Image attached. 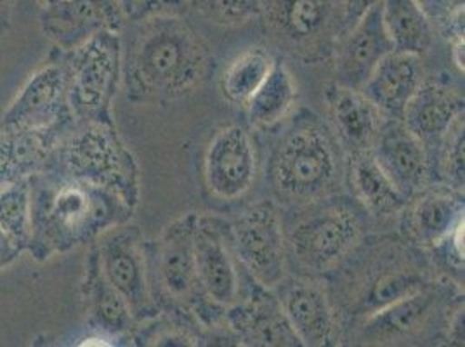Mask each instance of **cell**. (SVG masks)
<instances>
[{
  "label": "cell",
  "instance_id": "32",
  "mask_svg": "<svg viewBox=\"0 0 465 347\" xmlns=\"http://www.w3.org/2000/svg\"><path fill=\"white\" fill-rule=\"evenodd\" d=\"M196 16L223 28H238L261 18L262 0H190Z\"/></svg>",
  "mask_w": 465,
  "mask_h": 347
},
{
  "label": "cell",
  "instance_id": "14",
  "mask_svg": "<svg viewBox=\"0 0 465 347\" xmlns=\"http://www.w3.org/2000/svg\"><path fill=\"white\" fill-rule=\"evenodd\" d=\"M72 124H75V115L68 103L64 68L49 53L47 63L26 80L20 94L0 116V134Z\"/></svg>",
  "mask_w": 465,
  "mask_h": 347
},
{
  "label": "cell",
  "instance_id": "9",
  "mask_svg": "<svg viewBox=\"0 0 465 347\" xmlns=\"http://www.w3.org/2000/svg\"><path fill=\"white\" fill-rule=\"evenodd\" d=\"M259 20L276 47L304 63L331 58L348 30L342 0H262Z\"/></svg>",
  "mask_w": 465,
  "mask_h": 347
},
{
  "label": "cell",
  "instance_id": "29",
  "mask_svg": "<svg viewBox=\"0 0 465 347\" xmlns=\"http://www.w3.org/2000/svg\"><path fill=\"white\" fill-rule=\"evenodd\" d=\"M382 21L394 51L424 56L432 47L434 28L415 0H381Z\"/></svg>",
  "mask_w": 465,
  "mask_h": 347
},
{
  "label": "cell",
  "instance_id": "19",
  "mask_svg": "<svg viewBox=\"0 0 465 347\" xmlns=\"http://www.w3.org/2000/svg\"><path fill=\"white\" fill-rule=\"evenodd\" d=\"M224 325L240 344L249 346H302L292 330L272 289L249 276V292L224 312Z\"/></svg>",
  "mask_w": 465,
  "mask_h": 347
},
{
  "label": "cell",
  "instance_id": "37",
  "mask_svg": "<svg viewBox=\"0 0 465 347\" xmlns=\"http://www.w3.org/2000/svg\"><path fill=\"white\" fill-rule=\"evenodd\" d=\"M23 249L16 242H13L4 230L0 228V273L13 266L20 259Z\"/></svg>",
  "mask_w": 465,
  "mask_h": 347
},
{
  "label": "cell",
  "instance_id": "25",
  "mask_svg": "<svg viewBox=\"0 0 465 347\" xmlns=\"http://www.w3.org/2000/svg\"><path fill=\"white\" fill-rule=\"evenodd\" d=\"M462 115L464 96L457 89L424 80L408 101L401 122L429 148L438 146Z\"/></svg>",
  "mask_w": 465,
  "mask_h": 347
},
{
  "label": "cell",
  "instance_id": "11",
  "mask_svg": "<svg viewBox=\"0 0 465 347\" xmlns=\"http://www.w3.org/2000/svg\"><path fill=\"white\" fill-rule=\"evenodd\" d=\"M232 249L247 274L274 289L289 273L283 211L276 200H261L230 223Z\"/></svg>",
  "mask_w": 465,
  "mask_h": 347
},
{
  "label": "cell",
  "instance_id": "24",
  "mask_svg": "<svg viewBox=\"0 0 465 347\" xmlns=\"http://www.w3.org/2000/svg\"><path fill=\"white\" fill-rule=\"evenodd\" d=\"M424 80L422 56L391 51L381 59L361 93L388 118L401 120L408 101Z\"/></svg>",
  "mask_w": 465,
  "mask_h": 347
},
{
  "label": "cell",
  "instance_id": "18",
  "mask_svg": "<svg viewBox=\"0 0 465 347\" xmlns=\"http://www.w3.org/2000/svg\"><path fill=\"white\" fill-rule=\"evenodd\" d=\"M394 51L389 39L381 2L349 26L333 51L335 84L361 91L381 59Z\"/></svg>",
  "mask_w": 465,
  "mask_h": 347
},
{
  "label": "cell",
  "instance_id": "15",
  "mask_svg": "<svg viewBox=\"0 0 465 347\" xmlns=\"http://www.w3.org/2000/svg\"><path fill=\"white\" fill-rule=\"evenodd\" d=\"M259 169L257 144L249 127L232 124L209 141L203 154V183L215 200L234 202L252 190Z\"/></svg>",
  "mask_w": 465,
  "mask_h": 347
},
{
  "label": "cell",
  "instance_id": "20",
  "mask_svg": "<svg viewBox=\"0 0 465 347\" xmlns=\"http://www.w3.org/2000/svg\"><path fill=\"white\" fill-rule=\"evenodd\" d=\"M379 167L408 200L430 186V162L426 144L398 118H388L373 148Z\"/></svg>",
  "mask_w": 465,
  "mask_h": 347
},
{
  "label": "cell",
  "instance_id": "5",
  "mask_svg": "<svg viewBox=\"0 0 465 347\" xmlns=\"http://www.w3.org/2000/svg\"><path fill=\"white\" fill-rule=\"evenodd\" d=\"M287 253L311 276L337 270L367 236V213L351 196H330L283 215Z\"/></svg>",
  "mask_w": 465,
  "mask_h": 347
},
{
  "label": "cell",
  "instance_id": "28",
  "mask_svg": "<svg viewBox=\"0 0 465 347\" xmlns=\"http://www.w3.org/2000/svg\"><path fill=\"white\" fill-rule=\"evenodd\" d=\"M297 96L299 91L291 68L276 59L266 80L245 104L249 125L257 131L280 127L295 112Z\"/></svg>",
  "mask_w": 465,
  "mask_h": 347
},
{
  "label": "cell",
  "instance_id": "33",
  "mask_svg": "<svg viewBox=\"0 0 465 347\" xmlns=\"http://www.w3.org/2000/svg\"><path fill=\"white\" fill-rule=\"evenodd\" d=\"M441 146L438 156V174L443 181V186H448L459 193H464L465 186V122L464 115L460 116L451 129L448 131L445 139L438 144Z\"/></svg>",
  "mask_w": 465,
  "mask_h": 347
},
{
  "label": "cell",
  "instance_id": "40",
  "mask_svg": "<svg viewBox=\"0 0 465 347\" xmlns=\"http://www.w3.org/2000/svg\"><path fill=\"white\" fill-rule=\"evenodd\" d=\"M450 44H451V61L460 72H464V39L453 40Z\"/></svg>",
  "mask_w": 465,
  "mask_h": 347
},
{
  "label": "cell",
  "instance_id": "27",
  "mask_svg": "<svg viewBox=\"0 0 465 347\" xmlns=\"http://www.w3.org/2000/svg\"><path fill=\"white\" fill-rule=\"evenodd\" d=\"M346 186L370 217L389 219L407 207V196L396 190L371 152L349 154Z\"/></svg>",
  "mask_w": 465,
  "mask_h": 347
},
{
  "label": "cell",
  "instance_id": "4",
  "mask_svg": "<svg viewBox=\"0 0 465 347\" xmlns=\"http://www.w3.org/2000/svg\"><path fill=\"white\" fill-rule=\"evenodd\" d=\"M348 154L329 122L310 110L293 112L274 141L268 181L278 203L304 207L342 194Z\"/></svg>",
  "mask_w": 465,
  "mask_h": 347
},
{
  "label": "cell",
  "instance_id": "10",
  "mask_svg": "<svg viewBox=\"0 0 465 347\" xmlns=\"http://www.w3.org/2000/svg\"><path fill=\"white\" fill-rule=\"evenodd\" d=\"M460 285L440 276L424 289L381 309L354 325V341L365 346H392L424 341L443 328L453 306L462 301Z\"/></svg>",
  "mask_w": 465,
  "mask_h": 347
},
{
  "label": "cell",
  "instance_id": "3",
  "mask_svg": "<svg viewBox=\"0 0 465 347\" xmlns=\"http://www.w3.org/2000/svg\"><path fill=\"white\" fill-rule=\"evenodd\" d=\"M438 278L424 249L401 236H365L358 249L330 273L327 287L339 322L354 327Z\"/></svg>",
  "mask_w": 465,
  "mask_h": 347
},
{
  "label": "cell",
  "instance_id": "21",
  "mask_svg": "<svg viewBox=\"0 0 465 347\" xmlns=\"http://www.w3.org/2000/svg\"><path fill=\"white\" fill-rule=\"evenodd\" d=\"M400 217V236L410 243L430 251L441 243L464 219V193L448 186H429L408 200Z\"/></svg>",
  "mask_w": 465,
  "mask_h": 347
},
{
  "label": "cell",
  "instance_id": "16",
  "mask_svg": "<svg viewBox=\"0 0 465 347\" xmlns=\"http://www.w3.org/2000/svg\"><path fill=\"white\" fill-rule=\"evenodd\" d=\"M274 295L302 346H337L342 325L331 302L329 287L311 274L285 276Z\"/></svg>",
  "mask_w": 465,
  "mask_h": 347
},
{
  "label": "cell",
  "instance_id": "35",
  "mask_svg": "<svg viewBox=\"0 0 465 347\" xmlns=\"http://www.w3.org/2000/svg\"><path fill=\"white\" fill-rule=\"evenodd\" d=\"M188 2L190 0H139L134 20L148 16H183L188 9Z\"/></svg>",
  "mask_w": 465,
  "mask_h": 347
},
{
  "label": "cell",
  "instance_id": "22",
  "mask_svg": "<svg viewBox=\"0 0 465 347\" xmlns=\"http://www.w3.org/2000/svg\"><path fill=\"white\" fill-rule=\"evenodd\" d=\"M330 127L349 154L370 152L388 116L361 91L331 82L325 89Z\"/></svg>",
  "mask_w": 465,
  "mask_h": 347
},
{
  "label": "cell",
  "instance_id": "17",
  "mask_svg": "<svg viewBox=\"0 0 465 347\" xmlns=\"http://www.w3.org/2000/svg\"><path fill=\"white\" fill-rule=\"evenodd\" d=\"M127 21L118 0H61L44 5L40 30L61 53H70L99 32H120Z\"/></svg>",
  "mask_w": 465,
  "mask_h": 347
},
{
  "label": "cell",
  "instance_id": "6",
  "mask_svg": "<svg viewBox=\"0 0 465 347\" xmlns=\"http://www.w3.org/2000/svg\"><path fill=\"white\" fill-rule=\"evenodd\" d=\"M45 167L99 186L136 211L139 167L134 154L118 135L115 122H75L61 137Z\"/></svg>",
  "mask_w": 465,
  "mask_h": 347
},
{
  "label": "cell",
  "instance_id": "42",
  "mask_svg": "<svg viewBox=\"0 0 465 347\" xmlns=\"http://www.w3.org/2000/svg\"><path fill=\"white\" fill-rule=\"evenodd\" d=\"M40 5L44 7V5H51V4H56V2H61V0H37Z\"/></svg>",
  "mask_w": 465,
  "mask_h": 347
},
{
  "label": "cell",
  "instance_id": "8",
  "mask_svg": "<svg viewBox=\"0 0 465 347\" xmlns=\"http://www.w3.org/2000/svg\"><path fill=\"white\" fill-rule=\"evenodd\" d=\"M51 53L64 68L68 103L75 120L112 124V108L122 84L120 32L104 30L70 53L54 47Z\"/></svg>",
  "mask_w": 465,
  "mask_h": 347
},
{
  "label": "cell",
  "instance_id": "7",
  "mask_svg": "<svg viewBox=\"0 0 465 347\" xmlns=\"http://www.w3.org/2000/svg\"><path fill=\"white\" fill-rule=\"evenodd\" d=\"M198 213L171 223L153 242H146L150 289L163 312L194 318L202 327L224 323L223 309L209 304L200 289L194 259V224ZM226 327V325H224Z\"/></svg>",
  "mask_w": 465,
  "mask_h": 347
},
{
  "label": "cell",
  "instance_id": "13",
  "mask_svg": "<svg viewBox=\"0 0 465 347\" xmlns=\"http://www.w3.org/2000/svg\"><path fill=\"white\" fill-rule=\"evenodd\" d=\"M194 259L205 301L223 311L236 304L243 293L242 282L247 271L232 249L230 223L209 213L196 215Z\"/></svg>",
  "mask_w": 465,
  "mask_h": 347
},
{
  "label": "cell",
  "instance_id": "26",
  "mask_svg": "<svg viewBox=\"0 0 465 347\" xmlns=\"http://www.w3.org/2000/svg\"><path fill=\"white\" fill-rule=\"evenodd\" d=\"M77 122V120H75ZM72 125L0 134V186L39 174Z\"/></svg>",
  "mask_w": 465,
  "mask_h": 347
},
{
  "label": "cell",
  "instance_id": "1",
  "mask_svg": "<svg viewBox=\"0 0 465 347\" xmlns=\"http://www.w3.org/2000/svg\"><path fill=\"white\" fill-rule=\"evenodd\" d=\"M133 21L134 37L122 56V80L131 103H171L207 80L213 64L209 45L183 16Z\"/></svg>",
  "mask_w": 465,
  "mask_h": 347
},
{
  "label": "cell",
  "instance_id": "12",
  "mask_svg": "<svg viewBox=\"0 0 465 347\" xmlns=\"http://www.w3.org/2000/svg\"><path fill=\"white\" fill-rule=\"evenodd\" d=\"M99 266L122 295L137 325L153 320L160 309L153 301L148 276L146 242L137 226L118 224L96 240Z\"/></svg>",
  "mask_w": 465,
  "mask_h": 347
},
{
  "label": "cell",
  "instance_id": "38",
  "mask_svg": "<svg viewBox=\"0 0 465 347\" xmlns=\"http://www.w3.org/2000/svg\"><path fill=\"white\" fill-rule=\"evenodd\" d=\"M381 0H342L344 15H346V26H352L360 20L370 7L377 5Z\"/></svg>",
  "mask_w": 465,
  "mask_h": 347
},
{
  "label": "cell",
  "instance_id": "30",
  "mask_svg": "<svg viewBox=\"0 0 465 347\" xmlns=\"http://www.w3.org/2000/svg\"><path fill=\"white\" fill-rule=\"evenodd\" d=\"M274 63L276 58L266 47H247L224 68L219 82L221 94L232 106L245 108L253 93L272 72Z\"/></svg>",
  "mask_w": 465,
  "mask_h": 347
},
{
  "label": "cell",
  "instance_id": "31",
  "mask_svg": "<svg viewBox=\"0 0 465 347\" xmlns=\"http://www.w3.org/2000/svg\"><path fill=\"white\" fill-rule=\"evenodd\" d=\"M0 228L26 252L32 233L30 179L0 186Z\"/></svg>",
  "mask_w": 465,
  "mask_h": 347
},
{
  "label": "cell",
  "instance_id": "34",
  "mask_svg": "<svg viewBox=\"0 0 465 347\" xmlns=\"http://www.w3.org/2000/svg\"><path fill=\"white\" fill-rule=\"evenodd\" d=\"M427 20L443 37L464 39V0H415Z\"/></svg>",
  "mask_w": 465,
  "mask_h": 347
},
{
  "label": "cell",
  "instance_id": "39",
  "mask_svg": "<svg viewBox=\"0 0 465 347\" xmlns=\"http://www.w3.org/2000/svg\"><path fill=\"white\" fill-rule=\"evenodd\" d=\"M13 4L15 0H0V39L11 30Z\"/></svg>",
  "mask_w": 465,
  "mask_h": 347
},
{
  "label": "cell",
  "instance_id": "36",
  "mask_svg": "<svg viewBox=\"0 0 465 347\" xmlns=\"http://www.w3.org/2000/svg\"><path fill=\"white\" fill-rule=\"evenodd\" d=\"M443 337L450 346H464V299L450 311Z\"/></svg>",
  "mask_w": 465,
  "mask_h": 347
},
{
  "label": "cell",
  "instance_id": "41",
  "mask_svg": "<svg viewBox=\"0 0 465 347\" xmlns=\"http://www.w3.org/2000/svg\"><path fill=\"white\" fill-rule=\"evenodd\" d=\"M124 15L127 20H134L137 13V5H139V0H118Z\"/></svg>",
  "mask_w": 465,
  "mask_h": 347
},
{
  "label": "cell",
  "instance_id": "2",
  "mask_svg": "<svg viewBox=\"0 0 465 347\" xmlns=\"http://www.w3.org/2000/svg\"><path fill=\"white\" fill-rule=\"evenodd\" d=\"M32 233L26 252L47 263L129 223L134 211L99 186L44 167L30 177Z\"/></svg>",
  "mask_w": 465,
  "mask_h": 347
},
{
  "label": "cell",
  "instance_id": "23",
  "mask_svg": "<svg viewBox=\"0 0 465 347\" xmlns=\"http://www.w3.org/2000/svg\"><path fill=\"white\" fill-rule=\"evenodd\" d=\"M80 292L85 302L91 332L103 333L114 342L134 333L137 328L136 320L133 318L122 295L114 289V285L101 271L96 240L93 242V247L87 253Z\"/></svg>",
  "mask_w": 465,
  "mask_h": 347
}]
</instances>
